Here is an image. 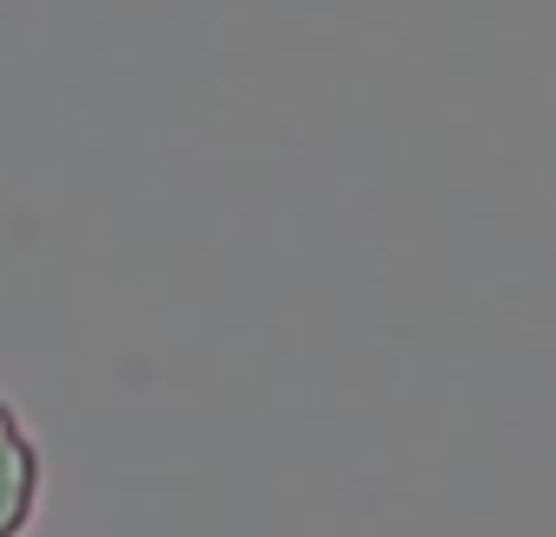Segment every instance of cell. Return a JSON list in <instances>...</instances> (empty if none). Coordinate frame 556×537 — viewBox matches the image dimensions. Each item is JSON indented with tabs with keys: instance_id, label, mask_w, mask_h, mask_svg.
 Masks as SVG:
<instances>
[{
	"instance_id": "obj_1",
	"label": "cell",
	"mask_w": 556,
	"mask_h": 537,
	"mask_svg": "<svg viewBox=\"0 0 556 537\" xmlns=\"http://www.w3.org/2000/svg\"><path fill=\"white\" fill-rule=\"evenodd\" d=\"M39 486H46V460L33 427L0 402V537H26L39 512Z\"/></svg>"
}]
</instances>
